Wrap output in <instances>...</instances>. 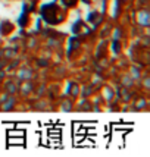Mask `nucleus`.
I'll return each mask as SVG.
<instances>
[{
    "label": "nucleus",
    "instance_id": "1",
    "mask_svg": "<svg viewBox=\"0 0 150 157\" xmlns=\"http://www.w3.org/2000/svg\"><path fill=\"white\" fill-rule=\"evenodd\" d=\"M40 15L43 21L49 25H59L66 19V9L59 6L57 3H46L40 9Z\"/></svg>",
    "mask_w": 150,
    "mask_h": 157
},
{
    "label": "nucleus",
    "instance_id": "2",
    "mask_svg": "<svg viewBox=\"0 0 150 157\" xmlns=\"http://www.w3.org/2000/svg\"><path fill=\"white\" fill-rule=\"evenodd\" d=\"M14 31H15V25L12 24V22H9V21H3V22L0 24V35L7 37V35L12 34Z\"/></svg>",
    "mask_w": 150,
    "mask_h": 157
},
{
    "label": "nucleus",
    "instance_id": "3",
    "mask_svg": "<svg viewBox=\"0 0 150 157\" xmlns=\"http://www.w3.org/2000/svg\"><path fill=\"white\" fill-rule=\"evenodd\" d=\"M21 93L24 94V96H28L30 93H33L34 91V84L31 81H25L24 84H22V87H21Z\"/></svg>",
    "mask_w": 150,
    "mask_h": 157
},
{
    "label": "nucleus",
    "instance_id": "4",
    "mask_svg": "<svg viewBox=\"0 0 150 157\" xmlns=\"http://www.w3.org/2000/svg\"><path fill=\"white\" fill-rule=\"evenodd\" d=\"M18 22H19V25L21 27H24V28H27L30 24H31V16H30V13H22L19 16V19H18Z\"/></svg>",
    "mask_w": 150,
    "mask_h": 157
},
{
    "label": "nucleus",
    "instance_id": "5",
    "mask_svg": "<svg viewBox=\"0 0 150 157\" xmlns=\"http://www.w3.org/2000/svg\"><path fill=\"white\" fill-rule=\"evenodd\" d=\"M78 5V0H61V6L65 9H71Z\"/></svg>",
    "mask_w": 150,
    "mask_h": 157
},
{
    "label": "nucleus",
    "instance_id": "6",
    "mask_svg": "<svg viewBox=\"0 0 150 157\" xmlns=\"http://www.w3.org/2000/svg\"><path fill=\"white\" fill-rule=\"evenodd\" d=\"M6 91L9 93V94H14V93H16V91H18V88L15 87L14 82H6Z\"/></svg>",
    "mask_w": 150,
    "mask_h": 157
},
{
    "label": "nucleus",
    "instance_id": "7",
    "mask_svg": "<svg viewBox=\"0 0 150 157\" xmlns=\"http://www.w3.org/2000/svg\"><path fill=\"white\" fill-rule=\"evenodd\" d=\"M62 110H65V112H69V110H72V103L65 98V100L62 101Z\"/></svg>",
    "mask_w": 150,
    "mask_h": 157
},
{
    "label": "nucleus",
    "instance_id": "8",
    "mask_svg": "<svg viewBox=\"0 0 150 157\" xmlns=\"http://www.w3.org/2000/svg\"><path fill=\"white\" fill-rule=\"evenodd\" d=\"M144 106H146V98H144V97H140V98L136 101V107L137 109H141Z\"/></svg>",
    "mask_w": 150,
    "mask_h": 157
},
{
    "label": "nucleus",
    "instance_id": "9",
    "mask_svg": "<svg viewBox=\"0 0 150 157\" xmlns=\"http://www.w3.org/2000/svg\"><path fill=\"white\" fill-rule=\"evenodd\" d=\"M9 137H24V131H10Z\"/></svg>",
    "mask_w": 150,
    "mask_h": 157
},
{
    "label": "nucleus",
    "instance_id": "10",
    "mask_svg": "<svg viewBox=\"0 0 150 157\" xmlns=\"http://www.w3.org/2000/svg\"><path fill=\"white\" fill-rule=\"evenodd\" d=\"M82 3H90V2H91V0H81Z\"/></svg>",
    "mask_w": 150,
    "mask_h": 157
}]
</instances>
